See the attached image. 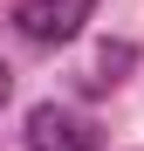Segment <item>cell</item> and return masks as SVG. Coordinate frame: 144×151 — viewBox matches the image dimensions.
<instances>
[{"label":"cell","instance_id":"6da1fadb","mask_svg":"<svg viewBox=\"0 0 144 151\" xmlns=\"http://www.w3.org/2000/svg\"><path fill=\"white\" fill-rule=\"evenodd\" d=\"M89 14H96V0H14V28H21V41H34V48L76 41L89 28Z\"/></svg>","mask_w":144,"mask_h":151},{"label":"cell","instance_id":"7a4b0ae2","mask_svg":"<svg viewBox=\"0 0 144 151\" xmlns=\"http://www.w3.org/2000/svg\"><path fill=\"white\" fill-rule=\"evenodd\" d=\"M21 144L28 151H103V131H96L82 110H69V103H34Z\"/></svg>","mask_w":144,"mask_h":151},{"label":"cell","instance_id":"3957f363","mask_svg":"<svg viewBox=\"0 0 144 151\" xmlns=\"http://www.w3.org/2000/svg\"><path fill=\"white\" fill-rule=\"evenodd\" d=\"M130 62H137V48H130L124 35L103 41V48H96V76H89V89H117V83L130 76Z\"/></svg>","mask_w":144,"mask_h":151},{"label":"cell","instance_id":"277c9868","mask_svg":"<svg viewBox=\"0 0 144 151\" xmlns=\"http://www.w3.org/2000/svg\"><path fill=\"white\" fill-rule=\"evenodd\" d=\"M7 96H14V69L0 62V103H7Z\"/></svg>","mask_w":144,"mask_h":151}]
</instances>
